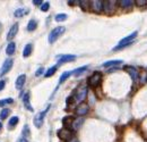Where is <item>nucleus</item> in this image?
<instances>
[{
	"mask_svg": "<svg viewBox=\"0 0 147 142\" xmlns=\"http://www.w3.org/2000/svg\"><path fill=\"white\" fill-rule=\"evenodd\" d=\"M87 92H88L87 85L80 84L77 89H76V90H75L73 98H74V100H75L76 102H78V104L80 105V104H83V102H84V100L86 99V97H87Z\"/></svg>",
	"mask_w": 147,
	"mask_h": 142,
	"instance_id": "f257e3e1",
	"label": "nucleus"
},
{
	"mask_svg": "<svg viewBox=\"0 0 147 142\" xmlns=\"http://www.w3.org/2000/svg\"><path fill=\"white\" fill-rule=\"evenodd\" d=\"M137 34H138V32H137V31H135V32H132L131 34H129L128 36H126V38H123L122 40H120V42L118 43L117 47H114V48H113V50H114V51H118V50H121V49H123V48H126V47L130 46V44L132 43V41L136 39Z\"/></svg>",
	"mask_w": 147,
	"mask_h": 142,
	"instance_id": "f03ea898",
	"label": "nucleus"
},
{
	"mask_svg": "<svg viewBox=\"0 0 147 142\" xmlns=\"http://www.w3.org/2000/svg\"><path fill=\"white\" fill-rule=\"evenodd\" d=\"M65 31H66V28H63V26H57V28H53V30L50 32L49 38H48L49 43H51V44H52V43H55L59 38L65 33Z\"/></svg>",
	"mask_w": 147,
	"mask_h": 142,
	"instance_id": "7ed1b4c3",
	"label": "nucleus"
},
{
	"mask_svg": "<svg viewBox=\"0 0 147 142\" xmlns=\"http://www.w3.org/2000/svg\"><path fill=\"white\" fill-rule=\"evenodd\" d=\"M101 80H102V74H101L100 72H94V73L88 77L87 84L89 85L90 87L95 89V87H97V86L100 85Z\"/></svg>",
	"mask_w": 147,
	"mask_h": 142,
	"instance_id": "20e7f679",
	"label": "nucleus"
},
{
	"mask_svg": "<svg viewBox=\"0 0 147 142\" xmlns=\"http://www.w3.org/2000/svg\"><path fill=\"white\" fill-rule=\"evenodd\" d=\"M58 137L63 140V141H70L74 139V133L70 129H67V127H62L61 130L58 131Z\"/></svg>",
	"mask_w": 147,
	"mask_h": 142,
	"instance_id": "39448f33",
	"label": "nucleus"
},
{
	"mask_svg": "<svg viewBox=\"0 0 147 142\" xmlns=\"http://www.w3.org/2000/svg\"><path fill=\"white\" fill-rule=\"evenodd\" d=\"M50 105L47 107V109L45 110H43V112H40V113L37 114L36 116H35V118H34V125L37 127V129H41L42 127V125H43V122H44V117H45V115L47 113L49 112V109H50Z\"/></svg>",
	"mask_w": 147,
	"mask_h": 142,
	"instance_id": "423d86ee",
	"label": "nucleus"
},
{
	"mask_svg": "<svg viewBox=\"0 0 147 142\" xmlns=\"http://www.w3.org/2000/svg\"><path fill=\"white\" fill-rule=\"evenodd\" d=\"M117 1L116 0H106L103 2V10L106 13V14H111L116 10L117 8Z\"/></svg>",
	"mask_w": 147,
	"mask_h": 142,
	"instance_id": "0eeeda50",
	"label": "nucleus"
},
{
	"mask_svg": "<svg viewBox=\"0 0 147 142\" xmlns=\"http://www.w3.org/2000/svg\"><path fill=\"white\" fill-rule=\"evenodd\" d=\"M13 64H14V61H13V59H10V58H8V59H6L5 60V63L2 64V67H1V69H0V76H3V75H6L10 69H11V67H13Z\"/></svg>",
	"mask_w": 147,
	"mask_h": 142,
	"instance_id": "6e6552de",
	"label": "nucleus"
},
{
	"mask_svg": "<svg viewBox=\"0 0 147 142\" xmlns=\"http://www.w3.org/2000/svg\"><path fill=\"white\" fill-rule=\"evenodd\" d=\"M124 71H127V72H128V74L131 76V79H132L135 82L138 80V77H139V73H138L137 68H135L134 66H126V67H124Z\"/></svg>",
	"mask_w": 147,
	"mask_h": 142,
	"instance_id": "1a4fd4ad",
	"label": "nucleus"
},
{
	"mask_svg": "<svg viewBox=\"0 0 147 142\" xmlns=\"http://www.w3.org/2000/svg\"><path fill=\"white\" fill-rule=\"evenodd\" d=\"M88 112H89V106H88L87 104H85V102L80 104V105L76 108V114H77L78 116H80V117H83L84 115H86Z\"/></svg>",
	"mask_w": 147,
	"mask_h": 142,
	"instance_id": "9d476101",
	"label": "nucleus"
},
{
	"mask_svg": "<svg viewBox=\"0 0 147 142\" xmlns=\"http://www.w3.org/2000/svg\"><path fill=\"white\" fill-rule=\"evenodd\" d=\"M90 8L95 13H100L103 10V1L101 0H92L90 1Z\"/></svg>",
	"mask_w": 147,
	"mask_h": 142,
	"instance_id": "9b49d317",
	"label": "nucleus"
},
{
	"mask_svg": "<svg viewBox=\"0 0 147 142\" xmlns=\"http://www.w3.org/2000/svg\"><path fill=\"white\" fill-rule=\"evenodd\" d=\"M75 59H76L75 55H60V56L57 57V60H58L59 65L65 64V63H68V61H73Z\"/></svg>",
	"mask_w": 147,
	"mask_h": 142,
	"instance_id": "f8f14e48",
	"label": "nucleus"
},
{
	"mask_svg": "<svg viewBox=\"0 0 147 142\" xmlns=\"http://www.w3.org/2000/svg\"><path fill=\"white\" fill-rule=\"evenodd\" d=\"M18 28H19V25H18L17 23H15V24L10 28V30H9L8 33H7V40H11V39H14V38L17 35Z\"/></svg>",
	"mask_w": 147,
	"mask_h": 142,
	"instance_id": "ddd939ff",
	"label": "nucleus"
},
{
	"mask_svg": "<svg viewBox=\"0 0 147 142\" xmlns=\"http://www.w3.org/2000/svg\"><path fill=\"white\" fill-rule=\"evenodd\" d=\"M83 123H84V118H83V117H79V118L74 119V122H73V124H71L70 130L73 129L74 131H78V130L80 129V126L83 125Z\"/></svg>",
	"mask_w": 147,
	"mask_h": 142,
	"instance_id": "4468645a",
	"label": "nucleus"
},
{
	"mask_svg": "<svg viewBox=\"0 0 147 142\" xmlns=\"http://www.w3.org/2000/svg\"><path fill=\"white\" fill-rule=\"evenodd\" d=\"M25 82H26V75L25 74H22V75H19L18 77H17V80H16V87L17 89H22L24 84H25Z\"/></svg>",
	"mask_w": 147,
	"mask_h": 142,
	"instance_id": "2eb2a0df",
	"label": "nucleus"
},
{
	"mask_svg": "<svg viewBox=\"0 0 147 142\" xmlns=\"http://www.w3.org/2000/svg\"><path fill=\"white\" fill-rule=\"evenodd\" d=\"M119 6L122 9H130L134 6V1L132 0H121L119 2Z\"/></svg>",
	"mask_w": 147,
	"mask_h": 142,
	"instance_id": "dca6fc26",
	"label": "nucleus"
},
{
	"mask_svg": "<svg viewBox=\"0 0 147 142\" xmlns=\"http://www.w3.org/2000/svg\"><path fill=\"white\" fill-rule=\"evenodd\" d=\"M15 50H16V44H15V42H9V43L7 44V47H6V54H7L8 56H11V55L15 54Z\"/></svg>",
	"mask_w": 147,
	"mask_h": 142,
	"instance_id": "f3484780",
	"label": "nucleus"
},
{
	"mask_svg": "<svg viewBox=\"0 0 147 142\" xmlns=\"http://www.w3.org/2000/svg\"><path fill=\"white\" fill-rule=\"evenodd\" d=\"M23 101H24V105H25V107H26V109L29 110V112H33L34 109H33V107L31 106V104H29V92H26L25 94H24V97H23Z\"/></svg>",
	"mask_w": 147,
	"mask_h": 142,
	"instance_id": "a211bd4d",
	"label": "nucleus"
},
{
	"mask_svg": "<svg viewBox=\"0 0 147 142\" xmlns=\"http://www.w3.org/2000/svg\"><path fill=\"white\" fill-rule=\"evenodd\" d=\"M120 64H122V60H120V59H118V60H109V61L103 63L102 67H106L108 68V67H112V66H118Z\"/></svg>",
	"mask_w": 147,
	"mask_h": 142,
	"instance_id": "6ab92c4d",
	"label": "nucleus"
},
{
	"mask_svg": "<svg viewBox=\"0 0 147 142\" xmlns=\"http://www.w3.org/2000/svg\"><path fill=\"white\" fill-rule=\"evenodd\" d=\"M32 51H33V46L31 43H27L25 47H24V50H23V56L25 57H29L32 55Z\"/></svg>",
	"mask_w": 147,
	"mask_h": 142,
	"instance_id": "aec40b11",
	"label": "nucleus"
},
{
	"mask_svg": "<svg viewBox=\"0 0 147 142\" xmlns=\"http://www.w3.org/2000/svg\"><path fill=\"white\" fill-rule=\"evenodd\" d=\"M29 10L26 8H18L15 13H14V15H15V17H23L24 15H26V14H29Z\"/></svg>",
	"mask_w": 147,
	"mask_h": 142,
	"instance_id": "412c9836",
	"label": "nucleus"
},
{
	"mask_svg": "<svg viewBox=\"0 0 147 142\" xmlns=\"http://www.w3.org/2000/svg\"><path fill=\"white\" fill-rule=\"evenodd\" d=\"M73 122H74V118L73 117H65L63 119H62V124H63V126L65 127H67V129H70L71 127V124H73Z\"/></svg>",
	"mask_w": 147,
	"mask_h": 142,
	"instance_id": "4be33fe9",
	"label": "nucleus"
},
{
	"mask_svg": "<svg viewBox=\"0 0 147 142\" xmlns=\"http://www.w3.org/2000/svg\"><path fill=\"white\" fill-rule=\"evenodd\" d=\"M78 5H79V7H80L83 10H88L89 7H90V1H89V0H80V1L78 2Z\"/></svg>",
	"mask_w": 147,
	"mask_h": 142,
	"instance_id": "5701e85b",
	"label": "nucleus"
},
{
	"mask_svg": "<svg viewBox=\"0 0 147 142\" xmlns=\"http://www.w3.org/2000/svg\"><path fill=\"white\" fill-rule=\"evenodd\" d=\"M36 26H37L36 21H35V20H31L29 22V24H27V26H26V30H27L29 32H33V31H35Z\"/></svg>",
	"mask_w": 147,
	"mask_h": 142,
	"instance_id": "b1692460",
	"label": "nucleus"
},
{
	"mask_svg": "<svg viewBox=\"0 0 147 142\" xmlns=\"http://www.w3.org/2000/svg\"><path fill=\"white\" fill-rule=\"evenodd\" d=\"M88 69L87 66H83V67H80V68H77V69H75V71H73V74L75 75V76H79L80 74H83L84 72H86Z\"/></svg>",
	"mask_w": 147,
	"mask_h": 142,
	"instance_id": "393cba45",
	"label": "nucleus"
},
{
	"mask_svg": "<svg viewBox=\"0 0 147 142\" xmlns=\"http://www.w3.org/2000/svg\"><path fill=\"white\" fill-rule=\"evenodd\" d=\"M71 75H73V72H65V73H62V75L60 76L59 82H60V83H63V82H65L66 80H68Z\"/></svg>",
	"mask_w": 147,
	"mask_h": 142,
	"instance_id": "a878e982",
	"label": "nucleus"
},
{
	"mask_svg": "<svg viewBox=\"0 0 147 142\" xmlns=\"http://www.w3.org/2000/svg\"><path fill=\"white\" fill-rule=\"evenodd\" d=\"M57 66H52V67H50L47 72H45V74H44V77H50V76H52L55 73H56V71H57Z\"/></svg>",
	"mask_w": 147,
	"mask_h": 142,
	"instance_id": "bb28decb",
	"label": "nucleus"
},
{
	"mask_svg": "<svg viewBox=\"0 0 147 142\" xmlns=\"http://www.w3.org/2000/svg\"><path fill=\"white\" fill-rule=\"evenodd\" d=\"M18 122H19V118H18L17 116H13V117L9 119L8 125H9L10 127H14V126H16V125L18 124Z\"/></svg>",
	"mask_w": 147,
	"mask_h": 142,
	"instance_id": "cd10ccee",
	"label": "nucleus"
},
{
	"mask_svg": "<svg viewBox=\"0 0 147 142\" xmlns=\"http://www.w3.org/2000/svg\"><path fill=\"white\" fill-rule=\"evenodd\" d=\"M10 114V109H8V108H3L1 112H0V118L1 119H6L7 117H8V115Z\"/></svg>",
	"mask_w": 147,
	"mask_h": 142,
	"instance_id": "c85d7f7f",
	"label": "nucleus"
},
{
	"mask_svg": "<svg viewBox=\"0 0 147 142\" xmlns=\"http://www.w3.org/2000/svg\"><path fill=\"white\" fill-rule=\"evenodd\" d=\"M13 102H14V99H13V98L2 99V100H0V107H5L6 105H8V104H13Z\"/></svg>",
	"mask_w": 147,
	"mask_h": 142,
	"instance_id": "c756f323",
	"label": "nucleus"
},
{
	"mask_svg": "<svg viewBox=\"0 0 147 142\" xmlns=\"http://www.w3.org/2000/svg\"><path fill=\"white\" fill-rule=\"evenodd\" d=\"M67 14H58V15H56V21L57 22H62V21H66L67 20Z\"/></svg>",
	"mask_w": 147,
	"mask_h": 142,
	"instance_id": "7c9ffc66",
	"label": "nucleus"
},
{
	"mask_svg": "<svg viewBox=\"0 0 147 142\" xmlns=\"http://www.w3.org/2000/svg\"><path fill=\"white\" fill-rule=\"evenodd\" d=\"M135 3L137 7H145L147 6V0H136Z\"/></svg>",
	"mask_w": 147,
	"mask_h": 142,
	"instance_id": "2f4dec72",
	"label": "nucleus"
},
{
	"mask_svg": "<svg viewBox=\"0 0 147 142\" xmlns=\"http://www.w3.org/2000/svg\"><path fill=\"white\" fill-rule=\"evenodd\" d=\"M49 8H50V2H44V3H42V6H41V10L42 11H48L49 10Z\"/></svg>",
	"mask_w": 147,
	"mask_h": 142,
	"instance_id": "473e14b6",
	"label": "nucleus"
},
{
	"mask_svg": "<svg viewBox=\"0 0 147 142\" xmlns=\"http://www.w3.org/2000/svg\"><path fill=\"white\" fill-rule=\"evenodd\" d=\"M29 134H31V132H29V125H25L24 126V129H23V137H29Z\"/></svg>",
	"mask_w": 147,
	"mask_h": 142,
	"instance_id": "72a5a7b5",
	"label": "nucleus"
},
{
	"mask_svg": "<svg viewBox=\"0 0 147 142\" xmlns=\"http://www.w3.org/2000/svg\"><path fill=\"white\" fill-rule=\"evenodd\" d=\"M43 73H44V68H43V67H40V68L35 72V76H41Z\"/></svg>",
	"mask_w": 147,
	"mask_h": 142,
	"instance_id": "f704fd0d",
	"label": "nucleus"
},
{
	"mask_svg": "<svg viewBox=\"0 0 147 142\" xmlns=\"http://www.w3.org/2000/svg\"><path fill=\"white\" fill-rule=\"evenodd\" d=\"M5 85H6V81L1 80V81H0V91H2V90L5 89Z\"/></svg>",
	"mask_w": 147,
	"mask_h": 142,
	"instance_id": "c9c22d12",
	"label": "nucleus"
},
{
	"mask_svg": "<svg viewBox=\"0 0 147 142\" xmlns=\"http://www.w3.org/2000/svg\"><path fill=\"white\" fill-rule=\"evenodd\" d=\"M42 3H43V2H42L41 0H34V1H33V5H35V6H42Z\"/></svg>",
	"mask_w": 147,
	"mask_h": 142,
	"instance_id": "e433bc0d",
	"label": "nucleus"
},
{
	"mask_svg": "<svg viewBox=\"0 0 147 142\" xmlns=\"http://www.w3.org/2000/svg\"><path fill=\"white\" fill-rule=\"evenodd\" d=\"M18 142H29V141H27V139H26V138H21V139L18 140Z\"/></svg>",
	"mask_w": 147,
	"mask_h": 142,
	"instance_id": "4c0bfd02",
	"label": "nucleus"
},
{
	"mask_svg": "<svg viewBox=\"0 0 147 142\" xmlns=\"http://www.w3.org/2000/svg\"><path fill=\"white\" fill-rule=\"evenodd\" d=\"M68 142H78L77 140H75V139H73V140H70V141H68Z\"/></svg>",
	"mask_w": 147,
	"mask_h": 142,
	"instance_id": "58836bf2",
	"label": "nucleus"
},
{
	"mask_svg": "<svg viewBox=\"0 0 147 142\" xmlns=\"http://www.w3.org/2000/svg\"><path fill=\"white\" fill-rule=\"evenodd\" d=\"M1 129H2V124L0 123V131H1Z\"/></svg>",
	"mask_w": 147,
	"mask_h": 142,
	"instance_id": "ea45409f",
	"label": "nucleus"
}]
</instances>
